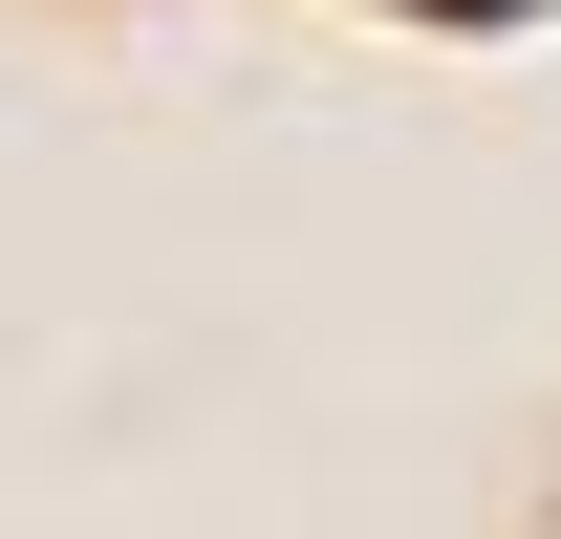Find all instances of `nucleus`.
<instances>
[{"mask_svg": "<svg viewBox=\"0 0 561 539\" xmlns=\"http://www.w3.org/2000/svg\"><path fill=\"white\" fill-rule=\"evenodd\" d=\"M496 22H518V0H496Z\"/></svg>", "mask_w": 561, "mask_h": 539, "instance_id": "obj_1", "label": "nucleus"}]
</instances>
